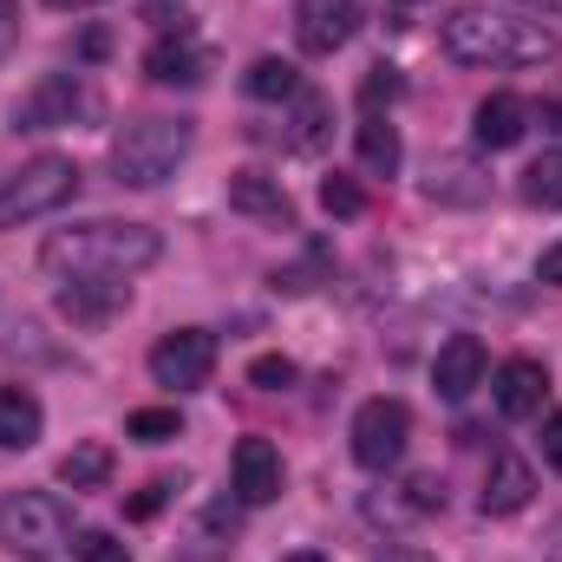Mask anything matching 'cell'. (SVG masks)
<instances>
[{
	"label": "cell",
	"instance_id": "6da1fadb",
	"mask_svg": "<svg viewBox=\"0 0 562 562\" xmlns=\"http://www.w3.org/2000/svg\"><path fill=\"white\" fill-rule=\"evenodd\" d=\"M157 256H164V243H157L150 223H72V229H53L40 243V269L66 281H86V276L132 281Z\"/></svg>",
	"mask_w": 562,
	"mask_h": 562
},
{
	"label": "cell",
	"instance_id": "7a4b0ae2",
	"mask_svg": "<svg viewBox=\"0 0 562 562\" xmlns=\"http://www.w3.org/2000/svg\"><path fill=\"white\" fill-rule=\"evenodd\" d=\"M438 40L458 66H543V59H557V33L537 13H510V7H458L438 26Z\"/></svg>",
	"mask_w": 562,
	"mask_h": 562
},
{
	"label": "cell",
	"instance_id": "3957f363",
	"mask_svg": "<svg viewBox=\"0 0 562 562\" xmlns=\"http://www.w3.org/2000/svg\"><path fill=\"white\" fill-rule=\"evenodd\" d=\"M72 543V504L59 491H7L0 497V550L20 562H53Z\"/></svg>",
	"mask_w": 562,
	"mask_h": 562
},
{
	"label": "cell",
	"instance_id": "277c9868",
	"mask_svg": "<svg viewBox=\"0 0 562 562\" xmlns=\"http://www.w3.org/2000/svg\"><path fill=\"white\" fill-rule=\"evenodd\" d=\"M190 144H196L190 119H132L112 138V170L132 190H157L164 177H177V164L190 157Z\"/></svg>",
	"mask_w": 562,
	"mask_h": 562
},
{
	"label": "cell",
	"instance_id": "5b68a950",
	"mask_svg": "<svg viewBox=\"0 0 562 562\" xmlns=\"http://www.w3.org/2000/svg\"><path fill=\"white\" fill-rule=\"evenodd\" d=\"M72 196H79V164L59 157V150H46V157L20 164V177H7V190H0V229H20L33 216H53Z\"/></svg>",
	"mask_w": 562,
	"mask_h": 562
},
{
	"label": "cell",
	"instance_id": "8992f818",
	"mask_svg": "<svg viewBox=\"0 0 562 562\" xmlns=\"http://www.w3.org/2000/svg\"><path fill=\"white\" fill-rule=\"evenodd\" d=\"M406 445H413V413H406V400H367V406L353 413V458H360L367 471H393V464L406 458Z\"/></svg>",
	"mask_w": 562,
	"mask_h": 562
},
{
	"label": "cell",
	"instance_id": "52a82bcc",
	"mask_svg": "<svg viewBox=\"0 0 562 562\" xmlns=\"http://www.w3.org/2000/svg\"><path fill=\"white\" fill-rule=\"evenodd\" d=\"M210 373H216V334H203V327H177L150 347V380L170 393H196V386H210Z\"/></svg>",
	"mask_w": 562,
	"mask_h": 562
},
{
	"label": "cell",
	"instance_id": "ba28073f",
	"mask_svg": "<svg viewBox=\"0 0 562 562\" xmlns=\"http://www.w3.org/2000/svg\"><path fill=\"white\" fill-rule=\"evenodd\" d=\"M79 112H92V92H86L72 72H59V79L33 86V92L13 105V132H53V125H72Z\"/></svg>",
	"mask_w": 562,
	"mask_h": 562
},
{
	"label": "cell",
	"instance_id": "9c48e42d",
	"mask_svg": "<svg viewBox=\"0 0 562 562\" xmlns=\"http://www.w3.org/2000/svg\"><path fill=\"white\" fill-rule=\"evenodd\" d=\"M353 33H360V0H294L301 53H340Z\"/></svg>",
	"mask_w": 562,
	"mask_h": 562
},
{
	"label": "cell",
	"instance_id": "30bf717a",
	"mask_svg": "<svg viewBox=\"0 0 562 562\" xmlns=\"http://www.w3.org/2000/svg\"><path fill=\"white\" fill-rule=\"evenodd\" d=\"M484 340L477 334H451L445 347H438V360H431V386H438V400H471L477 386H484Z\"/></svg>",
	"mask_w": 562,
	"mask_h": 562
},
{
	"label": "cell",
	"instance_id": "8fae6325",
	"mask_svg": "<svg viewBox=\"0 0 562 562\" xmlns=\"http://www.w3.org/2000/svg\"><path fill=\"white\" fill-rule=\"evenodd\" d=\"M229 484L243 504H276L281 497V451L269 438H243L236 458H229Z\"/></svg>",
	"mask_w": 562,
	"mask_h": 562
},
{
	"label": "cell",
	"instance_id": "7c38bea8",
	"mask_svg": "<svg viewBox=\"0 0 562 562\" xmlns=\"http://www.w3.org/2000/svg\"><path fill=\"white\" fill-rule=\"evenodd\" d=\"M425 196H431V203H451V210H477V203L491 196V177H484L471 157H431Z\"/></svg>",
	"mask_w": 562,
	"mask_h": 562
},
{
	"label": "cell",
	"instance_id": "4fadbf2b",
	"mask_svg": "<svg viewBox=\"0 0 562 562\" xmlns=\"http://www.w3.org/2000/svg\"><path fill=\"white\" fill-rule=\"evenodd\" d=\"M543 393H550L543 360H504V367H497L491 400H497V413H504V419H530V413H543Z\"/></svg>",
	"mask_w": 562,
	"mask_h": 562
},
{
	"label": "cell",
	"instance_id": "5bb4252c",
	"mask_svg": "<svg viewBox=\"0 0 562 562\" xmlns=\"http://www.w3.org/2000/svg\"><path fill=\"white\" fill-rule=\"evenodd\" d=\"M530 497H537V471L517 451H497L484 471V517H517Z\"/></svg>",
	"mask_w": 562,
	"mask_h": 562
},
{
	"label": "cell",
	"instance_id": "9a60e30c",
	"mask_svg": "<svg viewBox=\"0 0 562 562\" xmlns=\"http://www.w3.org/2000/svg\"><path fill=\"white\" fill-rule=\"evenodd\" d=\"M530 132V105L517 99V92H491V99H477V112H471V138L484 144V150H510V144H524Z\"/></svg>",
	"mask_w": 562,
	"mask_h": 562
},
{
	"label": "cell",
	"instance_id": "2e32d148",
	"mask_svg": "<svg viewBox=\"0 0 562 562\" xmlns=\"http://www.w3.org/2000/svg\"><path fill=\"white\" fill-rule=\"evenodd\" d=\"M229 210L236 216H256V223H276V229L294 223V203H288L281 177H262V170H236L229 177Z\"/></svg>",
	"mask_w": 562,
	"mask_h": 562
},
{
	"label": "cell",
	"instance_id": "e0dca14e",
	"mask_svg": "<svg viewBox=\"0 0 562 562\" xmlns=\"http://www.w3.org/2000/svg\"><path fill=\"white\" fill-rule=\"evenodd\" d=\"M125 301H132V281H112V276H86V281H72V288H59V314L79 321V327L112 321Z\"/></svg>",
	"mask_w": 562,
	"mask_h": 562
},
{
	"label": "cell",
	"instance_id": "ac0fdd59",
	"mask_svg": "<svg viewBox=\"0 0 562 562\" xmlns=\"http://www.w3.org/2000/svg\"><path fill=\"white\" fill-rule=\"evenodd\" d=\"M203 72H210V53L190 46L183 33H177V40H157V46L144 53V79H150V86H203Z\"/></svg>",
	"mask_w": 562,
	"mask_h": 562
},
{
	"label": "cell",
	"instance_id": "d6986e66",
	"mask_svg": "<svg viewBox=\"0 0 562 562\" xmlns=\"http://www.w3.org/2000/svg\"><path fill=\"white\" fill-rule=\"evenodd\" d=\"M40 400L26 393V386H0V451H26V445H40Z\"/></svg>",
	"mask_w": 562,
	"mask_h": 562
},
{
	"label": "cell",
	"instance_id": "ffe728a7",
	"mask_svg": "<svg viewBox=\"0 0 562 562\" xmlns=\"http://www.w3.org/2000/svg\"><path fill=\"white\" fill-rule=\"evenodd\" d=\"M105 477H112V445H99V438H86V445H72L59 458V484L66 491H105Z\"/></svg>",
	"mask_w": 562,
	"mask_h": 562
},
{
	"label": "cell",
	"instance_id": "44dd1931",
	"mask_svg": "<svg viewBox=\"0 0 562 562\" xmlns=\"http://www.w3.org/2000/svg\"><path fill=\"white\" fill-rule=\"evenodd\" d=\"M243 92H249V99H269V105H276V99H301V72H294L288 59H256V66L243 72Z\"/></svg>",
	"mask_w": 562,
	"mask_h": 562
},
{
	"label": "cell",
	"instance_id": "7402d4cb",
	"mask_svg": "<svg viewBox=\"0 0 562 562\" xmlns=\"http://www.w3.org/2000/svg\"><path fill=\"white\" fill-rule=\"evenodd\" d=\"M360 164H367L373 177H393V170H400V132H393L380 112L360 125Z\"/></svg>",
	"mask_w": 562,
	"mask_h": 562
},
{
	"label": "cell",
	"instance_id": "603a6c76",
	"mask_svg": "<svg viewBox=\"0 0 562 562\" xmlns=\"http://www.w3.org/2000/svg\"><path fill=\"white\" fill-rule=\"evenodd\" d=\"M327 119H334V105L321 92H301L294 99V150H321L327 144Z\"/></svg>",
	"mask_w": 562,
	"mask_h": 562
},
{
	"label": "cell",
	"instance_id": "cb8c5ba5",
	"mask_svg": "<svg viewBox=\"0 0 562 562\" xmlns=\"http://www.w3.org/2000/svg\"><path fill=\"white\" fill-rule=\"evenodd\" d=\"M524 196L543 203V210H562V150H543V157L524 170Z\"/></svg>",
	"mask_w": 562,
	"mask_h": 562
},
{
	"label": "cell",
	"instance_id": "d4e9b609",
	"mask_svg": "<svg viewBox=\"0 0 562 562\" xmlns=\"http://www.w3.org/2000/svg\"><path fill=\"white\" fill-rule=\"evenodd\" d=\"M125 431H132L138 445H170V438H177V413H170V406H144V413L125 419Z\"/></svg>",
	"mask_w": 562,
	"mask_h": 562
},
{
	"label": "cell",
	"instance_id": "484cf974",
	"mask_svg": "<svg viewBox=\"0 0 562 562\" xmlns=\"http://www.w3.org/2000/svg\"><path fill=\"white\" fill-rule=\"evenodd\" d=\"M321 210H327V216H360V210H367V190H360L353 177H327V183H321Z\"/></svg>",
	"mask_w": 562,
	"mask_h": 562
},
{
	"label": "cell",
	"instance_id": "4316f807",
	"mask_svg": "<svg viewBox=\"0 0 562 562\" xmlns=\"http://www.w3.org/2000/svg\"><path fill=\"white\" fill-rule=\"evenodd\" d=\"M72 557L79 562H132V550H125L112 530H79V537H72Z\"/></svg>",
	"mask_w": 562,
	"mask_h": 562
},
{
	"label": "cell",
	"instance_id": "83f0119b",
	"mask_svg": "<svg viewBox=\"0 0 562 562\" xmlns=\"http://www.w3.org/2000/svg\"><path fill=\"white\" fill-rule=\"evenodd\" d=\"M360 99H367V119H373L380 105H393V99H400V72H393V66H373V72H367V86H360Z\"/></svg>",
	"mask_w": 562,
	"mask_h": 562
},
{
	"label": "cell",
	"instance_id": "f1b7e54d",
	"mask_svg": "<svg viewBox=\"0 0 562 562\" xmlns=\"http://www.w3.org/2000/svg\"><path fill=\"white\" fill-rule=\"evenodd\" d=\"M249 380H256L262 393H281V386H294V360H281V353H262V360L249 367Z\"/></svg>",
	"mask_w": 562,
	"mask_h": 562
},
{
	"label": "cell",
	"instance_id": "f546056e",
	"mask_svg": "<svg viewBox=\"0 0 562 562\" xmlns=\"http://www.w3.org/2000/svg\"><path fill=\"white\" fill-rule=\"evenodd\" d=\"M170 491H177V484H164V477H157V484H144L138 497H132V504H125V517H157V510H164V504H170Z\"/></svg>",
	"mask_w": 562,
	"mask_h": 562
},
{
	"label": "cell",
	"instance_id": "4dcf8cb0",
	"mask_svg": "<svg viewBox=\"0 0 562 562\" xmlns=\"http://www.w3.org/2000/svg\"><path fill=\"white\" fill-rule=\"evenodd\" d=\"M445 504V484L438 477H413V510H438Z\"/></svg>",
	"mask_w": 562,
	"mask_h": 562
},
{
	"label": "cell",
	"instance_id": "1f68e13d",
	"mask_svg": "<svg viewBox=\"0 0 562 562\" xmlns=\"http://www.w3.org/2000/svg\"><path fill=\"white\" fill-rule=\"evenodd\" d=\"M543 458L562 471V413H550V419H543Z\"/></svg>",
	"mask_w": 562,
	"mask_h": 562
},
{
	"label": "cell",
	"instance_id": "d6a6232c",
	"mask_svg": "<svg viewBox=\"0 0 562 562\" xmlns=\"http://www.w3.org/2000/svg\"><path fill=\"white\" fill-rule=\"evenodd\" d=\"M537 281L562 288V243H550V249H543V262H537Z\"/></svg>",
	"mask_w": 562,
	"mask_h": 562
},
{
	"label": "cell",
	"instance_id": "836d02e7",
	"mask_svg": "<svg viewBox=\"0 0 562 562\" xmlns=\"http://www.w3.org/2000/svg\"><path fill=\"white\" fill-rule=\"evenodd\" d=\"M380 562H431V557H425V550H386Z\"/></svg>",
	"mask_w": 562,
	"mask_h": 562
},
{
	"label": "cell",
	"instance_id": "e575fe53",
	"mask_svg": "<svg viewBox=\"0 0 562 562\" xmlns=\"http://www.w3.org/2000/svg\"><path fill=\"white\" fill-rule=\"evenodd\" d=\"M530 13H562V0H524Z\"/></svg>",
	"mask_w": 562,
	"mask_h": 562
},
{
	"label": "cell",
	"instance_id": "d590c367",
	"mask_svg": "<svg viewBox=\"0 0 562 562\" xmlns=\"http://www.w3.org/2000/svg\"><path fill=\"white\" fill-rule=\"evenodd\" d=\"M288 562H327V557H314V550H294V557H288Z\"/></svg>",
	"mask_w": 562,
	"mask_h": 562
},
{
	"label": "cell",
	"instance_id": "8d00e7d4",
	"mask_svg": "<svg viewBox=\"0 0 562 562\" xmlns=\"http://www.w3.org/2000/svg\"><path fill=\"white\" fill-rule=\"evenodd\" d=\"M46 7H99V0H46Z\"/></svg>",
	"mask_w": 562,
	"mask_h": 562
},
{
	"label": "cell",
	"instance_id": "74e56055",
	"mask_svg": "<svg viewBox=\"0 0 562 562\" xmlns=\"http://www.w3.org/2000/svg\"><path fill=\"white\" fill-rule=\"evenodd\" d=\"M406 7H419V0H406Z\"/></svg>",
	"mask_w": 562,
	"mask_h": 562
},
{
	"label": "cell",
	"instance_id": "f35d334b",
	"mask_svg": "<svg viewBox=\"0 0 562 562\" xmlns=\"http://www.w3.org/2000/svg\"><path fill=\"white\" fill-rule=\"evenodd\" d=\"M557 537H562V524H557Z\"/></svg>",
	"mask_w": 562,
	"mask_h": 562
}]
</instances>
